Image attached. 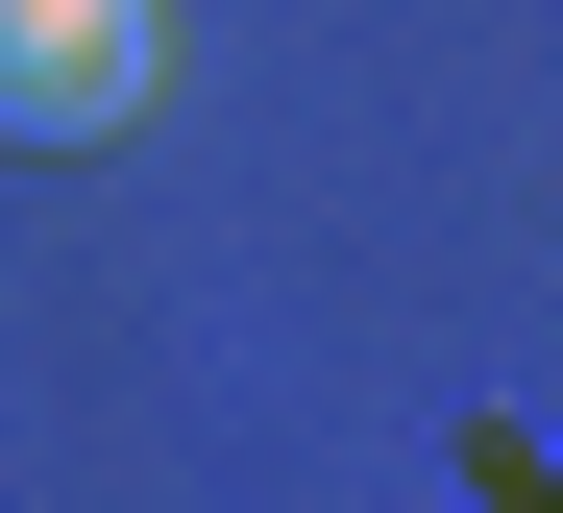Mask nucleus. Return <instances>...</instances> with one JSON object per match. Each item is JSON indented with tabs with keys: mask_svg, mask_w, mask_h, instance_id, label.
I'll return each mask as SVG.
<instances>
[{
	"mask_svg": "<svg viewBox=\"0 0 563 513\" xmlns=\"http://www.w3.org/2000/svg\"><path fill=\"white\" fill-rule=\"evenodd\" d=\"M172 98V0H0V147H123Z\"/></svg>",
	"mask_w": 563,
	"mask_h": 513,
	"instance_id": "1",
	"label": "nucleus"
}]
</instances>
